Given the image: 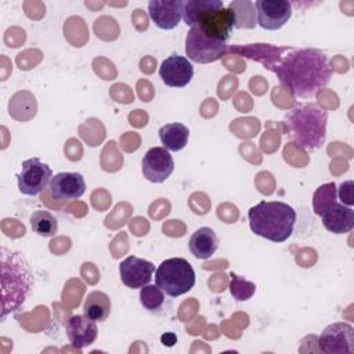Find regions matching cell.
Here are the masks:
<instances>
[{
    "mask_svg": "<svg viewBox=\"0 0 354 354\" xmlns=\"http://www.w3.org/2000/svg\"><path fill=\"white\" fill-rule=\"evenodd\" d=\"M268 69L295 98L304 100L313 98L332 77L326 54L317 48H288Z\"/></svg>",
    "mask_w": 354,
    "mask_h": 354,
    "instance_id": "6da1fadb",
    "label": "cell"
},
{
    "mask_svg": "<svg viewBox=\"0 0 354 354\" xmlns=\"http://www.w3.org/2000/svg\"><path fill=\"white\" fill-rule=\"evenodd\" d=\"M183 19L187 26L198 28L207 36L225 43L236 28L235 11L224 7L221 0H185Z\"/></svg>",
    "mask_w": 354,
    "mask_h": 354,
    "instance_id": "7a4b0ae2",
    "label": "cell"
},
{
    "mask_svg": "<svg viewBox=\"0 0 354 354\" xmlns=\"http://www.w3.org/2000/svg\"><path fill=\"white\" fill-rule=\"evenodd\" d=\"M248 218L253 234L281 243L293 232L296 212L281 201H261L249 209Z\"/></svg>",
    "mask_w": 354,
    "mask_h": 354,
    "instance_id": "3957f363",
    "label": "cell"
},
{
    "mask_svg": "<svg viewBox=\"0 0 354 354\" xmlns=\"http://www.w3.org/2000/svg\"><path fill=\"white\" fill-rule=\"evenodd\" d=\"M290 140L304 151L321 148L326 138L328 112L314 104H299L286 113Z\"/></svg>",
    "mask_w": 354,
    "mask_h": 354,
    "instance_id": "277c9868",
    "label": "cell"
},
{
    "mask_svg": "<svg viewBox=\"0 0 354 354\" xmlns=\"http://www.w3.org/2000/svg\"><path fill=\"white\" fill-rule=\"evenodd\" d=\"M33 274L25 257L18 252L1 249V319L15 311L30 292Z\"/></svg>",
    "mask_w": 354,
    "mask_h": 354,
    "instance_id": "5b68a950",
    "label": "cell"
},
{
    "mask_svg": "<svg viewBox=\"0 0 354 354\" xmlns=\"http://www.w3.org/2000/svg\"><path fill=\"white\" fill-rule=\"evenodd\" d=\"M155 283L170 297L189 292L195 285V271L188 260L171 257L163 260L155 270Z\"/></svg>",
    "mask_w": 354,
    "mask_h": 354,
    "instance_id": "8992f818",
    "label": "cell"
},
{
    "mask_svg": "<svg viewBox=\"0 0 354 354\" xmlns=\"http://www.w3.org/2000/svg\"><path fill=\"white\" fill-rule=\"evenodd\" d=\"M230 47L225 41L207 36L198 28H189L185 37V54L187 58L198 64H210L218 61L221 57L230 53Z\"/></svg>",
    "mask_w": 354,
    "mask_h": 354,
    "instance_id": "52a82bcc",
    "label": "cell"
},
{
    "mask_svg": "<svg viewBox=\"0 0 354 354\" xmlns=\"http://www.w3.org/2000/svg\"><path fill=\"white\" fill-rule=\"evenodd\" d=\"M18 189L28 196H36L44 191L53 178V170L39 158H29L22 162L21 171L17 174Z\"/></svg>",
    "mask_w": 354,
    "mask_h": 354,
    "instance_id": "ba28073f",
    "label": "cell"
},
{
    "mask_svg": "<svg viewBox=\"0 0 354 354\" xmlns=\"http://www.w3.org/2000/svg\"><path fill=\"white\" fill-rule=\"evenodd\" d=\"M319 350L325 354H353L354 328L348 322H333L328 325L318 337Z\"/></svg>",
    "mask_w": 354,
    "mask_h": 354,
    "instance_id": "9c48e42d",
    "label": "cell"
},
{
    "mask_svg": "<svg viewBox=\"0 0 354 354\" xmlns=\"http://www.w3.org/2000/svg\"><path fill=\"white\" fill-rule=\"evenodd\" d=\"M174 170V160L163 147H153L147 151L141 162L142 176L155 184L166 181Z\"/></svg>",
    "mask_w": 354,
    "mask_h": 354,
    "instance_id": "30bf717a",
    "label": "cell"
},
{
    "mask_svg": "<svg viewBox=\"0 0 354 354\" xmlns=\"http://www.w3.org/2000/svg\"><path fill=\"white\" fill-rule=\"evenodd\" d=\"M257 24L267 30L281 29L292 17V4L288 0H257Z\"/></svg>",
    "mask_w": 354,
    "mask_h": 354,
    "instance_id": "8fae6325",
    "label": "cell"
},
{
    "mask_svg": "<svg viewBox=\"0 0 354 354\" xmlns=\"http://www.w3.org/2000/svg\"><path fill=\"white\" fill-rule=\"evenodd\" d=\"M153 263L137 256H129L119 264L120 281L130 289H141L142 286L148 285L153 277Z\"/></svg>",
    "mask_w": 354,
    "mask_h": 354,
    "instance_id": "7c38bea8",
    "label": "cell"
},
{
    "mask_svg": "<svg viewBox=\"0 0 354 354\" xmlns=\"http://www.w3.org/2000/svg\"><path fill=\"white\" fill-rule=\"evenodd\" d=\"M159 76L169 87H184L194 77V66L187 57L173 54L160 64Z\"/></svg>",
    "mask_w": 354,
    "mask_h": 354,
    "instance_id": "4fadbf2b",
    "label": "cell"
},
{
    "mask_svg": "<svg viewBox=\"0 0 354 354\" xmlns=\"http://www.w3.org/2000/svg\"><path fill=\"white\" fill-rule=\"evenodd\" d=\"M48 191L55 201L79 199L86 192V181L80 173L62 171L53 176Z\"/></svg>",
    "mask_w": 354,
    "mask_h": 354,
    "instance_id": "5bb4252c",
    "label": "cell"
},
{
    "mask_svg": "<svg viewBox=\"0 0 354 354\" xmlns=\"http://www.w3.org/2000/svg\"><path fill=\"white\" fill-rule=\"evenodd\" d=\"M183 0H151L148 14L159 29H174L183 18Z\"/></svg>",
    "mask_w": 354,
    "mask_h": 354,
    "instance_id": "9a60e30c",
    "label": "cell"
},
{
    "mask_svg": "<svg viewBox=\"0 0 354 354\" xmlns=\"http://www.w3.org/2000/svg\"><path fill=\"white\" fill-rule=\"evenodd\" d=\"M65 332L76 348H84L93 344L98 336L97 322L88 318L86 314L82 315H72L65 325Z\"/></svg>",
    "mask_w": 354,
    "mask_h": 354,
    "instance_id": "2e32d148",
    "label": "cell"
},
{
    "mask_svg": "<svg viewBox=\"0 0 354 354\" xmlns=\"http://www.w3.org/2000/svg\"><path fill=\"white\" fill-rule=\"evenodd\" d=\"M324 227L333 234H347L354 228V210L343 203H333L321 213Z\"/></svg>",
    "mask_w": 354,
    "mask_h": 354,
    "instance_id": "e0dca14e",
    "label": "cell"
},
{
    "mask_svg": "<svg viewBox=\"0 0 354 354\" xmlns=\"http://www.w3.org/2000/svg\"><path fill=\"white\" fill-rule=\"evenodd\" d=\"M189 252L196 259H210L218 248V238L210 227L198 228L189 238Z\"/></svg>",
    "mask_w": 354,
    "mask_h": 354,
    "instance_id": "ac0fdd59",
    "label": "cell"
},
{
    "mask_svg": "<svg viewBox=\"0 0 354 354\" xmlns=\"http://www.w3.org/2000/svg\"><path fill=\"white\" fill-rule=\"evenodd\" d=\"M188 137H189L188 127L178 122L163 124L159 129L160 142L163 144V148H166L167 151H173V152L181 151L187 145Z\"/></svg>",
    "mask_w": 354,
    "mask_h": 354,
    "instance_id": "d6986e66",
    "label": "cell"
},
{
    "mask_svg": "<svg viewBox=\"0 0 354 354\" xmlns=\"http://www.w3.org/2000/svg\"><path fill=\"white\" fill-rule=\"evenodd\" d=\"M111 299L101 290H93L86 296L83 313L95 322L105 321L111 314Z\"/></svg>",
    "mask_w": 354,
    "mask_h": 354,
    "instance_id": "ffe728a7",
    "label": "cell"
},
{
    "mask_svg": "<svg viewBox=\"0 0 354 354\" xmlns=\"http://www.w3.org/2000/svg\"><path fill=\"white\" fill-rule=\"evenodd\" d=\"M30 225L32 230L44 238L54 236L58 231V221L57 218L47 210H36L30 216Z\"/></svg>",
    "mask_w": 354,
    "mask_h": 354,
    "instance_id": "44dd1931",
    "label": "cell"
},
{
    "mask_svg": "<svg viewBox=\"0 0 354 354\" xmlns=\"http://www.w3.org/2000/svg\"><path fill=\"white\" fill-rule=\"evenodd\" d=\"M337 202V188L335 183H328L321 187H318L313 196V207L314 213L321 216L322 212H325L328 207H330L333 203Z\"/></svg>",
    "mask_w": 354,
    "mask_h": 354,
    "instance_id": "7402d4cb",
    "label": "cell"
},
{
    "mask_svg": "<svg viewBox=\"0 0 354 354\" xmlns=\"http://www.w3.org/2000/svg\"><path fill=\"white\" fill-rule=\"evenodd\" d=\"M141 306L148 311H158L165 303V292L158 285H145L140 290Z\"/></svg>",
    "mask_w": 354,
    "mask_h": 354,
    "instance_id": "603a6c76",
    "label": "cell"
},
{
    "mask_svg": "<svg viewBox=\"0 0 354 354\" xmlns=\"http://www.w3.org/2000/svg\"><path fill=\"white\" fill-rule=\"evenodd\" d=\"M230 292L236 301H246L254 295L256 285L253 282L242 278L235 272L230 274Z\"/></svg>",
    "mask_w": 354,
    "mask_h": 354,
    "instance_id": "cb8c5ba5",
    "label": "cell"
},
{
    "mask_svg": "<svg viewBox=\"0 0 354 354\" xmlns=\"http://www.w3.org/2000/svg\"><path fill=\"white\" fill-rule=\"evenodd\" d=\"M339 198L340 202L346 206H353L354 199H353V181H346L340 185L339 188Z\"/></svg>",
    "mask_w": 354,
    "mask_h": 354,
    "instance_id": "d4e9b609",
    "label": "cell"
},
{
    "mask_svg": "<svg viewBox=\"0 0 354 354\" xmlns=\"http://www.w3.org/2000/svg\"><path fill=\"white\" fill-rule=\"evenodd\" d=\"M160 342H162V344H163V346L171 347V346H174V344L177 343V337H176V335H174V333L167 332V333H165V335H162V336H160Z\"/></svg>",
    "mask_w": 354,
    "mask_h": 354,
    "instance_id": "484cf974",
    "label": "cell"
}]
</instances>
